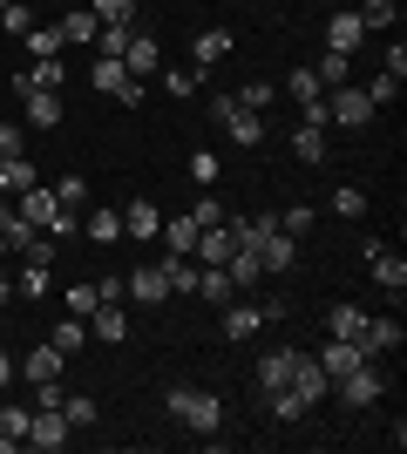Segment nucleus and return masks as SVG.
Masks as SVG:
<instances>
[{
	"instance_id": "nucleus-1",
	"label": "nucleus",
	"mask_w": 407,
	"mask_h": 454,
	"mask_svg": "<svg viewBox=\"0 0 407 454\" xmlns=\"http://www.w3.org/2000/svg\"><path fill=\"white\" fill-rule=\"evenodd\" d=\"M163 407H170V420L191 427V434H217V427H224V400H217L211 387H170Z\"/></svg>"
},
{
	"instance_id": "nucleus-2",
	"label": "nucleus",
	"mask_w": 407,
	"mask_h": 454,
	"mask_svg": "<svg viewBox=\"0 0 407 454\" xmlns=\"http://www.w3.org/2000/svg\"><path fill=\"white\" fill-rule=\"evenodd\" d=\"M333 394H340V407H353V414H367L373 400L387 394V380H380V360H360L353 373L333 380Z\"/></svg>"
},
{
	"instance_id": "nucleus-3",
	"label": "nucleus",
	"mask_w": 407,
	"mask_h": 454,
	"mask_svg": "<svg viewBox=\"0 0 407 454\" xmlns=\"http://www.w3.org/2000/svg\"><path fill=\"white\" fill-rule=\"evenodd\" d=\"M211 122L231 136L238 150H258V143H265V115H258V109H238L231 95H217V102H211Z\"/></svg>"
},
{
	"instance_id": "nucleus-4",
	"label": "nucleus",
	"mask_w": 407,
	"mask_h": 454,
	"mask_svg": "<svg viewBox=\"0 0 407 454\" xmlns=\"http://www.w3.org/2000/svg\"><path fill=\"white\" fill-rule=\"evenodd\" d=\"M89 82H96L102 95H116L122 109H143V82L122 68V55H96V68H89Z\"/></svg>"
},
{
	"instance_id": "nucleus-5",
	"label": "nucleus",
	"mask_w": 407,
	"mask_h": 454,
	"mask_svg": "<svg viewBox=\"0 0 407 454\" xmlns=\"http://www.w3.org/2000/svg\"><path fill=\"white\" fill-rule=\"evenodd\" d=\"M373 115H380V109L367 102V89H353V82L326 89V122H340V129H367Z\"/></svg>"
},
{
	"instance_id": "nucleus-6",
	"label": "nucleus",
	"mask_w": 407,
	"mask_h": 454,
	"mask_svg": "<svg viewBox=\"0 0 407 454\" xmlns=\"http://www.w3.org/2000/svg\"><path fill=\"white\" fill-rule=\"evenodd\" d=\"M14 102H20V115H27V129H55L61 109H68V102H61V89H20Z\"/></svg>"
},
{
	"instance_id": "nucleus-7",
	"label": "nucleus",
	"mask_w": 407,
	"mask_h": 454,
	"mask_svg": "<svg viewBox=\"0 0 407 454\" xmlns=\"http://www.w3.org/2000/svg\"><path fill=\"white\" fill-rule=\"evenodd\" d=\"M122 68H129L136 82H150L156 68H163V41L143 35V27H129V48H122Z\"/></svg>"
},
{
	"instance_id": "nucleus-8",
	"label": "nucleus",
	"mask_w": 407,
	"mask_h": 454,
	"mask_svg": "<svg viewBox=\"0 0 407 454\" xmlns=\"http://www.w3.org/2000/svg\"><path fill=\"white\" fill-rule=\"evenodd\" d=\"M27 448H41V454L68 448V420H61V407H35V420H27Z\"/></svg>"
},
{
	"instance_id": "nucleus-9",
	"label": "nucleus",
	"mask_w": 407,
	"mask_h": 454,
	"mask_svg": "<svg viewBox=\"0 0 407 454\" xmlns=\"http://www.w3.org/2000/svg\"><path fill=\"white\" fill-rule=\"evenodd\" d=\"M89 340H102V346L129 340V312H122V299H102L96 312H89Z\"/></svg>"
},
{
	"instance_id": "nucleus-10",
	"label": "nucleus",
	"mask_w": 407,
	"mask_h": 454,
	"mask_svg": "<svg viewBox=\"0 0 407 454\" xmlns=\"http://www.w3.org/2000/svg\"><path fill=\"white\" fill-rule=\"evenodd\" d=\"M360 41H367V27H360V14H353V7H340V14H333L326 20V48H333V55H360Z\"/></svg>"
},
{
	"instance_id": "nucleus-11",
	"label": "nucleus",
	"mask_w": 407,
	"mask_h": 454,
	"mask_svg": "<svg viewBox=\"0 0 407 454\" xmlns=\"http://www.w3.org/2000/svg\"><path fill=\"white\" fill-rule=\"evenodd\" d=\"M122 292H129L136 305H163L170 299V278H163V265H136L129 278H122Z\"/></svg>"
},
{
	"instance_id": "nucleus-12",
	"label": "nucleus",
	"mask_w": 407,
	"mask_h": 454,
	"mask_svg": "<svg viewBox=\"0 0 407 454\" xmlns=\"http://www.w3.org/2000/svg\"><path fill=\"white\" fill-rule=\"evenodd\" d=\"M292 258H299V238H286V231H265V238H258V265H265V278L292 271Z\"/></svg>"
},
{
	"instance_id": "nucleus-13",
	"label": "nucleus",
	"mask_w": 407,
	"mask_h": 454,
	"mask_svg": "<svg viewBox=\"0 0 407 454\" xmlns=\"http://www.w3.org/2000/svg\"><path fill=\"white\" fill-rule=\"evenodd\" d=\"M312 360H319L326 380H340V373H353V366L367 360V346H360V340H326V353H312Z\"/></svg>"
},
{
	"instance_id": "nucleus-14",
	"label": "nucleus",
	"mask_w": 407,
	"mask_h": 454,
	"mask_svg": "<svg viewBox=\"0 0 407 454\" xmlns=\"http://www.w3.org/2000/svg\"><path fill=\"white\" fill-rule=\"evenodd\" d=\"M367 265H373V285H380L387 299H401V292H407V258H401V251H387V245H380V251L367 258Z\"/></svg>"
},
{
	"instance_id": "nucleus-15",
	"label": "nucleus",
	"mask_w": 407,
	"mask_h": 454,
	"mask_svg": "<svg viewBox=\"0 0 407 454\" xmlns=\"http://www.w3.org/2000/svg\"><path fill=\"white\" fill-rule=\"evenodd\" d=\"M407 325L401 319H367V333H360V346H367V360H387V353H401Z\"/></svg>"
},
{
	"instance_id": "nucleus-16",
	"label": "nucleus",
	"mask_w": 407,
	"mask_h": 454,
	"mask_svg": "<svg viewBox=\"0 0 407 454\" xmlns=\"http://www.w3.org/2000/svg\"><path fill=\"white\" fill-rule=\"evenodd\" d=\"M55 27H61V48H68V41H75V48H96V41H102V20L89 14V7H68Z\"/></svg>"
},
{
	"instance_id": "nucleus-17",
	"label": "nucleus",
	"mask_w": 407,
	"mask_h": 454,
	"mask_svg": "<svg viewBox=\"0 0 407 454\" xmlns=\"http://www.w3.org/2000/svg\"><path fill=\"white\" fill-rule=\"evenodd\" d=\"M286 387H299V394H306L312 407H319V400L333 394V380L319 373V360H312V353H299V360H292V380H286Z\"/></svg>"
},
{
	"instance_id": "nucleus-18",
	"label": "nucleus",
	"mask_w": 407,
	"mask_h": 454,
	"mask_svg": "<svg viewBox=\"0 0 407 454\" xmlns=\"http://www.w3.org/2000/svg\"><path fill=\"white\" fill-rule=\"evenodd\" d=\"M61 82H68V61L48 55V61H27V68L14 75V95H20V89H61Z\"/></svg>"
},
{
	"instance_id": "nucleus-19",
	"label": "nucleus",
	"mask_w": 407,
	"mask_h": 454,
	"mask_svg": "<svg viewBox=\"0 0 407 454\" xmlns=\"http://www.w3.org/2000/svg\"><path fill=\"white\" fill-rule=\"evenodd\" d=\"M292 360H299V353H292V346H271V353H265V360H258V394H271V387H286V380H292Z\"/></svg>"
},
{
	"instance_id": "nucleus-20",
	"label": "nucleus",
	"mask_w": 407,
	"mask_h": 454,
	"mask_svg": "<svg viewBox=\"0 0 407 454\" xmlns=\"http://www.w3.org/2000/svg\"><path fill=\"white\" fill-rule=\"evenodd\" d=\"M231 231H224V224H204V231H197V251H191V258H197V265H224V258H231Z\"/></svg>"
},
{
	"instance_id": "nucleus-21",
	"label": "nucleus",
	"mask_w": 407,
	"mask_h": 454,
	"mask_svg": "<svg viewBox=\"0 0 407 454\" xmlns=\"http://www.w3.org/2000/svg\"><path fill=\"white\" fill-rule=\"evenodd\" d=\"M224 55H231V27H204L197 48H191V68H217Z\"/></svg>"
},
{
	"instance_id": "nucleus-22",
	"label": "nucleus",
	"mask_w": 407,
	"mask_h": 454,
	"mask_svg": "<svg viewBox=\"0 0 407 454\" xmlns=\"http://www.w3.org/2000/svg\"><path fill=\"white\" fill-rule=\"evenodd\" d=\"M258 325H265V312H258V305H224V340H231V346L258 340Z\"/></svg>"
},
{
	"instance_id": "nucleus-23",
	"label": "nucleus",
	"mask_w": 407,
	"mask_h": 454,
	"mask_svg": "<svg viewBox=\"0 0 407 454\" xmlns=\"http://www.w3.org/2000/svg\"><path fill=\"white\" fill-rule=\"evenodd\" d=\"M122 231H129V238H156V231H163V210H156L150 197H129V210H122Z\"/></svg>"
},
{
	"instance_id": "nucleus-24",
	"label": "nucleus",
	"mask_w": 407,
	"mask_h": 454,
	"mask_svg": "<svg viewBox=\"0 0 407 454\" xmlns=\"http://www.w3.org/2000/svg\"><path fill=\"white\" fill-rule=\"evenodd\" d=\"M265 407H271V420H286V427L312 414V400L299 394V387H271V394H265Z\"/></svg>"
},
{
	"instance_id": "nucleus-25",
	"label": "nucleus",
	"mask_w": 407,
	"mask_h": 454,
	"mask_svg": "<svg viewBox=\"0 0 407 454\" xmlns=\"http://www.w3.org/2000/svg\"><path fill=\"white\" fill-rule=\"evenodd\" d=\"M231 292H238V285H231V271H224V265H197V299L231 305Z\"/></svg>"
},
{
	"instance_id": "nucleus-26",
	"label": "nucleus",
	"mask_w": 407,
	"mask_h": 454,
	"mask_svg": "<svg viewBox=\"0 0 407 454\" xmlns=\"http://www.w3.org/2000/svg\"><path fill=\"white\" fill-rule=\"evenodd\" d=\"M48 346H55L61 360H75L82 346H89V319H75V312H68V319H61L55 333H48Z\"/></svg>"
},
{
	"instance_id": "nucleus-27",
	"label": "nucleus",
	"mask_w": 407,
	"mask_h": 454,
	"mask_svg": "<svg viewBox=\"0 0 407 454\" xmlns=\"http://www.w3.org/2000/svg\"><path fill=\"white\" fill-rule=\"evenodd\" d=\"M156 238L170 245V258H191V251H197V217H163Z\"/></svg>"
},
{
	"instance_id": "nucleus-28",
	"label": "nucleus",
	"mask_w": 407,
	"mask_h": 454,
	"mask_svg": "<svg viewBox=\"0 0 407 454\" xmlns=\"http://www.w3.org/2000/svg\"><path fill=\"white\" fill-rule=\"evenodd\" d=\"M82 231H89L96 245H116L122 238V210H82Z\"/></svg>"
},
{
	"instance_id": "nucleus-29",
	"label": "nucleus",
	"mask_w": 407,
	"mask_h": 454,
	"mask_svg": "<svg viewBox=\"0 0 407 454\" xmlns=\"http://www.w3.org/2000/svg\"><path fill=\"white\" fill-rule=\"evenodd\" d=\"M292 156H299V163H326V129L299 122V129H292Z\"/></svg>"
},
{
	"instance_id": "nucleus-30",
	"label": "nucleus",
	"mask_w": 407,
	"mask_h": 454,
	"mask_svg": "<svg viewBox=\"0 0 407 454\" xmlns=\"http://www.w3.org/2000/svg\"><path fill=\"white\" fill-rule=\"evenodd\" d=\"M0 238H7V251H27L35 245V224H27L14 204H0Z\"/></svg>"
},
{
	"instance_id": "nucleus-31",
	"label": "nucleus",
	"mask_w": 407,
	"mask_h": 454,
	"mask_svg": "<svg viewBox=\"0 0 407 454\" xmlns=\"http://www.w3.org/2000/svg\"><path fill=\"white\" fill-rule=\"evenodd\" d=\"M156 75H163V89H170L176 102H191V95L204 89V68H170V61H163V68H156Z\"/></svg>"
},
{
	"instance_id": "nucleus-32",
	"label": "nucleus",
	"mask_w": 407,
	"mask_h": 454,
	"mask_svg": "<svg viewBox=\"0 0 407 454\" xmlns=\"http://www.w3.org/2000/svg\"><path fill=\"white\" fill-rule=\"evenodd\" d=\"M61 420H68V427H96V420H102L96 394H61Z\"/></svg>"
},
{
	"instance_id": "nucleus-33",
	"label": "nucleus",
	"mask_w": 407,
	"mask_h": 454,
	"mask_svg": "<svg viewBox=\"0 0 407 454\" xmlns=\"http://www.w3.org/2000/svg\"><path fill=\"white\" fill-rule=\"evenodd\" d=\"M61 366H68V360H61L55 346H35V353L20 360V373H27V380H61Z\"/></svg>"
},
{
	"instance_id": "nucleus-34",
	"label": "nucleus",
	"mask_w": 407,
	"mask_h": 454,
	"mask_svg": "<svg viewBox=\"0 0 407 454\" xmlns=\"http://www.w3.org/2000/svg\"><path fill=\"white\" fill-rule=\"evenodd\" d=\"M89 14L102 27H136V0H89Z\"/></svg>"
},
{
	"instance_id": "nucleus-35",
	"label": "nucleus",
	"mask_w": 407,
	"mask_h": 454,
	"mask_svg": "<svg viewBox=\"0 0 407 454\" xmlns=\"http://www.w3.org/2000/svg\"><path fill=\"white\" fill-rule=\"evenodd\" d=\"M41 176H35V163H27V156H14V163H0V190H7V197H20V190H35Z\"/></svg>"
},
{
	"instance_id": "nucleus-36",
	"label": "nucleus",
	"mask_w": 407,
	"mask_h": 454,
	"mask_svg": "<svg viewBox=\"0 0 407 454\" xmlns=\"http://www.w3.org/2000/svg\"><path fill=\"white\" fill-rule=\"evenodd\" d=\"M20 48H27V55H35V61L61 55V27H41V20H35V27H27V35H20Z\"/></svg>"
},
{
	"instance_id": "nucleus-37",
	"label": "nucleus",
	"mask_w": 407,
	"mask_h": 454,
	"mask_svg": "<svg viewBox=\"0 0 407 454\" xmlns=\"http://www.w3.org/2000/svg\"><path fill=\"white\" fill-rule=\"evenodd\" d=\"M286 95L299 102V109H306V102H319V95H326V82L312 75V68H292V75H286Z\"/></svg>"
},
{
	"instance_id": "nucleus-38",
	"label": "nucleus",
	"mask_w": 407,
	"mask_h": 454,
	"mask_svg": "<svg viewBox=\"0 0 407 454\" xmlns=\"http://www.w3.org/2000/svg\"><path fill=\"white\" fill-rule=\"evenodd\" d=\"M48 190H55V204H61V210H89V176L68 170L61 184H48Z\"/></svg>"
},
{
	"instance_id": "nucleus-39",
	"label": "nucleus",
	"mask_w": 407,
	"mask_h": 454,
	"mask_svg": "<svg viewBox=\"0 0 407 454\" xmlns=\"http://www.w3.org/2000/svg\"><path fill=\"white\" fill-rule=\"evenodd\" d=\"M360 333H367V312H360V305H333V340H360Z\"/></svg>"
},
{
	"instance_id": "nucleus-40",
	"label": "nucleus",
	"mask_w": 407,
	"mask_h": 454,
	"mask_svg": "<svg viewBox=\"0 0 407 454\" xmlns=\"http://www.w3.org/2000/svg\"><path fill=\"white\" fill-rule=\"evenodd\" d=\"M353 14H360V27H367V35H380V27H394L401 0H367V7H353Z\"/></svg>"
},
{
	"instance_id": "nucleus-41",
	"label": "nucleus",
	"mask_w": 407,
	"mask_h": 454,
	"mask_svg": "<svg viewBox=\"0 0 407 454\" xmlns=\"http://www.w3.org/2000/svg\"><path fill=\"white\" fill-rule=\"evenodd\" d=\"M333 217H367V190L340 184V190H333Z\"/></svg>"
},
{
	"instance_id": "nucleus-42",
	"label": "nucleus",
	"mask_w": 407,
	"mask_h": 454,
	"mask_svg": "<svg viewBox=\"0 0 407 454\" xmlns=\"http://www.w3.org/2000/svg\"><path fill=\"white\" fill-rule=\"evenodd\" d=\"M27 420H35V407L7 400V407H0V434H7V441H27Z\"/></svg>"
},
{
	"instance_id": "nucleus-43",
	"label": "nucleus",
	"mask_w": 407,
	"mask_h": 454,
	"mask_svg": "<svg viewBox=\"0 0 407 454\" xmlns=\"http://www.w3.org/2000/svg\"><path fill=\"white\" fill-rule=\"evenodd\" d=\"M231 102H238V109H258V115H265L271 102H278V89H271V82H245V89H238Z\"/></svg>"
},
{
	"instance_id": "nucleus-44",
	"label": "nucleus",
	"mask_w": 407,
	"mask_h": 454,
	"mask_svg": "<svg viewBox=\"0 0 407 454\" xmlns=\"http://www.w3.org/2000/svg\"><path fill=\"white\" fill-rule=\"evenodd\" d=\"M312 224H319V210H312V204H292L286 217H278V231H286V238H306Z\"/></svg>"
},
{
	"instance_id": "nucleus-45",
	"label": "nucleus",
	"mask_w": 407,
	"mask_h": 454,
	"mask_svg": "<svg viewBox=\"0 0 407 454\" xmlns=\"http://www.w3.org/2000/svg\"><path fill=\"white\" fill-rule=\"evenodd\" d=\"M217 170H224V156H217V150H191V176H197L204 190L217 184Z\"/></svg>"
},
{
	"instance_id": "nucleus-46",
	"label": "nucleus",
	"mask_w": 407,
	"mask_h": 454,
	"mask_svg": "<svg viewBox=\"0 0 407 454\" xmlns=\"http://www.w3.org/2000/svg\"><path fill=\"white\" fill-rule=\"evenodd\" d=\"M0 27H7V35H27V27H35V14H27V0H7V7H0Z\"/></svg>"
},
{
	"instance_id": "nucleus-47",
	"label": "nucleus",
	"mask_w": 407,
	"mask_h": 454,
	"mask_svg": "<svg viewBox=\"0 0 407 454\" xmlns=\"http://www.w3.org/2000/svg\"><path fill=\"white\" fill-rule=\"evenodd\" d=\"M347 68H353V61H347V55H333V48H326V55H319V68H312V75L326 82V89H340V82H347Z\"/></svg>"
},
{
	"instance_id": "nucleus-48",
	"label": "nucleus",
	"mask_w": 407,
	"mask_h": 454,
	"mask_svg": "<svg viewBox=\"0 0 407 454\" xmlns=\"http://www.w3.org/2000/svg\"><path fill=\"white\" fill-rule=\"evenodd\" d=\"M96 305H102V292H96V285H68V312H75V319H89Z\"/></svg>"
},
{
	"instance_id": "nucleus-49",
	"label": "nucleus",
	"mask_w": 407,
	"mask_h": 454,
	"mask_svg": "<svg viewBox=\"0 0 407 454\" xmlns=\"http://www.w3.org/2000/svg\"><path fill=\"white\" fill-rule=\"evenodd\" d=\"M14 156H27V136L20 122H0V163H14Z\"/></svg>"
},
{
	"instance_id": "nucleus-50",
	"label": "nucleus",
	"mask_w": 407,
	"mask_h": 454,
	"mask_svg": "<svg viewBox=\"0 0 407 454\" xmlns=\"http://www.w3.org/2000/svg\"><path fill=\"white\" fill-rule=\"evenodd\" d=\"M163 278H170V292H197V265H184V258H170Z\"/></svg>"
},
{
	"instance_id": "nucleus-51",
	"label": "nucleus",
	"mask_w": 407,
	"mask_h": 454,
	"mask_svg": "<svg viewBox=\"0 0 407 454\" xmlns=\"http://www.w3.org/2000/svg\"><path fill=\"white\" fill-rule=\"evenodd\" d=\"M191 217H197V231H204V224H224V204H217L211 190H204V197H197V210H191Z\"/></svg>"
},
{
	"instance_id": "nucleus-52",
	"label": "nucleus",
	"mask_w": 407,
	"mask_h": 454,
	"mask_svg": "<svg viewBox=\"0 0 407 454\" xmlns=\"http://www.w3.org/2000/svg\"><path fill=\"white\" fill-rule=\"evenodd\" d=\"M96 48H102V55H122V48H129V27H102Z\"/></svg>"
},
{
	"instance_id": "nucleus-53",
	"label": "nucleus",
	"mask_w": 407,
	"mask_h": 454,
	"mask_svg": "<svg viewBox=\"0 0 407 454\" xmlns=\"http://www.w3.org/2000/svg\"><path fill=\"white\" fill-rule=\"evenodd\" d=\"M394 95H401V82H394V75H380V82H373V89H367V102H373V109H380V102H394Z\"/></svg>"
},
{
	"instance_id": "nucleus-54",
	"label": "nucleus",
	"mask_w": 407,
	"mask_h": 454,
	"mask_svg": "<svg viewBox=\"0 0 407 454\" xmlns=\"http://www.w3.org/2000/svg\"><path fill=\"white\" fill-rule=\"evenodd\" d=\"M380 75H394V82H407V48H401V41H394V48H387V68H380Z\"/></svg>"
},
{
	"instance_id": "nucleus-55",
	"label": "nucleus",
	"mask_w": 407,
	"mask_h": 454,
	"mask_svg": "<svg viewBox=\"0 0 407 454\" xmlns=\"http://www.w3.org/2000/svg\"><path fill=\"white\" fill-rule=\"evenodd\" d=\"M7 380H14V353H7V346H0V387H7Z\"/></svg>"
},
{
	"instance_id": "nucleus-56",
	"label": "nucleus",
	"mask_w": 407,
	"mask_h": 454,
	"mask_svg": "<svg viewBox=\"0 0 407 454\" xmlns=\"http://www.w3.org/2000/svg\"><path fill=\"white\" fill-rule=\"evenodd\" d=\"M7 299H14V278H7V265H0V305H7Z\"/></svg>"
},
{
	"instance_id": "nucleus-57",
	"label": "nucleus",
	"mask_w": 407,
	"mask_h": 454,
	"mask_svg": "<svg viewBox=\"0 0 407 454\" xmlns=\"http://www.w3.org/2000/svg\"><path fill=\"white\" fill-rule=\"evenodd\" d=\"M14 448H20V441H7V434H0V454H14Z\"/></svg>"
},
{
	"instance_id": "nucleus-58",
	"label": "nucleus",
	"mask_w": 407,
	"mask_h": 454,
	"mask_svg": "<svg viewBox=\"0 0 407 454\" xmlns=\"http://www.w3.org/2000/svg\"><path fill=\"white\" fill-rule=\"evenodd\" d=\"M0 265H7V238H0Z\"/></svg>"
},
{
	"instance_id": "nucleus-59",
	"label": "nucleus",
	"mask_w": 407,
	"mask_h": 454,
	"mask_svg": "<svg viewBox=\"0 0 407 454\" xmlns=\"http://www.w3.org/2000/svg\"><path fill=\"white\" fill-rule=\"evenodd\" d=\"M0 7H7V0H0Z\"/></svg>"
}]
</instances>
